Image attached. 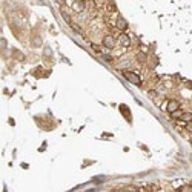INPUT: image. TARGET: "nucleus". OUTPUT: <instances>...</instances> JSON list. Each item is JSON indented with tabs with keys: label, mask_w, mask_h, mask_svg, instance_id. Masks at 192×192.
<instances>
[{
	"label": "nucleus",
	"mask_w": 192,
	"mask_h": 192,
	"mask_svg": "<svg viewBox=\"0 0 192 192\" xmlns=\"http://www.w3.org/2000/svg\"><path fill=\"white\" fill-rule=\"evenodd\" d=\"M103 46H106L108 49H112L114 46H115V39L112 37V36H105L103 37Z\"/></svg>",
	"instance_id": "7ed1b4c3"
},
{
	"label": "nucleus",
	"mask_w": 192,
	"mask_h": 192,
	"mask_svg": "<svg viewBox=\"0 0 192 192\" xmlns=\"http://www.w3.org/2000/svg\"><path fill=\"white\" fill-rule=\"evenodd\" d=\"M115 26H117V29H120V31H126V29H128V22H126L122 16H119V17H117V22H115Z\"/></svg>",
	"instance_id": "39448f33"
},
{
	"label": "nucleus",
	"mask_w": 192,
	"mask_h": 192,
	"mask_svg": "<svg viewBox=\"0 0 192 192\" xmlns=\"http://www.w3.org/2000/svg\"><path fill=\"white\" fill-rule=\"evenodd\" d=\"M74 9H75V11H81V9H83V3H81V2H75Z\"/></svg>",
	"instance_id": "0eeeda50"
},
{
	"label": "nucleus",
	"mask_w": 192,
	"mask_h": 192,
	"mask_svg": "<svg viewBox=\"0 0 192 192\" xmlns=\"http://www.w3.org/2000/svg\"><path fill=\"white\" fill-rule=\"evenodd\" d=\"M177 109H180V103H178L177 100H169V102H168V106H166V111H168L169 114H172V112H175Z\"/></svg>",
	"instance_id": "20e7f679"
},
{
	"label": "nucleus",
	"mask_w": 192,
	"mask_h": 192,
	"mask_svg": "<svg viewBox=\"0 0 192 192\" xmlns=\"http://www.w3.org/2000/svg\"><path fill=\"white\" fill-rule=\"evenodd\" d=\"M102 57H103V58H105L106 62H114V58H112L111 55H106V54H105V55H102Z\"/></svg>",
	"instance_id": "9d476101"
},
{
	"label": "nucleus",
	"mask_w": 192,
	"mask_h": 192,
	"mask_svg": "<svg viewBox=\"0 0 192 192\" xmlns=\"http://www.w3.org/2000/svg\"><path fill=\"white\" fill-rule=\"evenodd\" d=\"M119 45H120V46H123V48L131 46V39H129V36H128V34H125V32H122V34H120V37H119Z\"/></svg>",
	"instance_id": "f03ea898"
},
{
	"label": "nucleus",
	"mask_w": 192,
	"mask_h": 192,
	"mask_svg": "<svg viewBox=\"0 0 192 192\" xmlns=\"http://www.w3.org/2000/svg\"><path fill=\"white\" fill-rule=\"evenodd\" d=\"M92 49H94V51H97V52H100V48H99L97 45H92Z\"/></svg>",
	"instance_id": "f8f14e48"
},
{
	"label": "nucleus",
	"mask_w": 192,
	"mask_h": 192,
	"mask_svg": "<svg viewBox=\"0 0 192 192\" xmlns=\"http://www.w3.org/2000/svg\"><path fill=\"white\" fill-rule=\"evenodd\" d=\"M180 120H183V122H186V123L192 122V112H183L181 117H180Z\"/></svg>",
	"instance_id": "423d86ee"
},
{
	"label": "nucleus",
	"mask_w": 192,
	"mask_h": 192,
	"mask_svg": "<svg viewBox=\"0 0 192 192\" xmlns=\"http://www.w3.org/2000/svg\"><path fill=\"white\" fill-rule=\"evenodd\" d=\"M186 129H187L189 132H192V122H189V123H187V126H186Z\"/></svg>",
	"instance_id": "9b49d317"
},
{
	"label": "nucleus",
	"mask_w": 192,
	"mask_h": 192,
	"mask_svg": "<svg viewBox=\"0 0 192 192\" xmlns=\"http://www.w3.org/2000/svg\"><path fill=\"white\" fill-rule=\"evenodd\" d=\"M190 145H192V141H190Z\"/></svg>",
	"instance_id": "ddd939ff"
},
{
	"label": "nucleus",
	"mask_w": 192,
	"mask_h": 192,
	"mask_svg": "<svg viewBox=\"0 0 192 192\" xmlns=\"http://www.w3.org/2000/svg\"><path fill=\"white\" fill-rule=\"evenodd\" d=\"M71 26H72V29L75 31V32H78V34H81V29H80V26H77V25H74V23H69Z\"/></svg>",
	"instance_id": "1a4fd4ad"
},
{
	"label": "nucleus",
	"mask_w": 192,
	"mask_h": 192,
	"mask_svg": "<svg viewBox=\"0 0 192 192\" xmlns=\"http://www.w3.org/2000/svg\"><path fill=\"white\" fill-rule=\"evenodd\" d=\"M123 77H125L128 81H131L132 85H137V86L141 85V78H140V75L135 74V72H132V71H123Z\"/></svg>",
	"instance_id": "f257e3e1"
},
{
	"label": "nucleus",
	"mask_w": 192,
	"mask_h": 192,
	"mask_svg": "<svg viewBox=\"0 0 192 192\" xmlns=\"http://www.w3.org/2000/svg\"><path fill=\"white\" fill-rule=\"evenodd\" d=\"M181 114H183V112H181L180 109H177L175 112H172V117H174V119H180V117H181Z\"/></svg>",
	"instance_id": "6e6552de"
}]
</instances>
